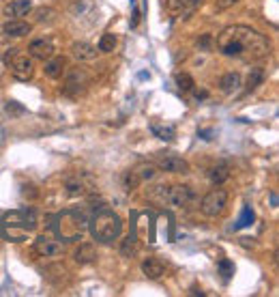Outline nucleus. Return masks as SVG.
<instances>
[{
    "label": "nucleus",
    "instance_id": "obj_9",
    "mask_svg": "<svg viewBox=\"0 0 279 297\" xmlns=\"http://www.w3.org/2000/svg\"><path fill=\"white\" fill-rule=\"evenodd\" d=\"M34 252H37L39 256H46V258H58V256L65 254V244L58 241V239L41 235V237H37V241H34Z\"/></svg>",
    "mask_w": 279,
    "mask_h": 297
},
{
    "label": "nucleus",
    "instance_id": "obj_20",
    "mask_svg": "<svg viewBox=\"0 0 279 297\" xmlns=\"http://www.w3.org/2000/svg\"><path fill=\"white\" fill-rule=\"evenodd\" d=\"M62 74H65V58L58 56V58H48L46 62V76L52 80H58Z\"/></svg>",
    "mask_w": 279,
    "mask_h": 297
},
{
    "label": "nucleus",
    "instance_id": "obj_21",
    "mask_svg": "<svg viewBox=\"0 0 279 297\" xmlns=\"http://www.w3.org/2000/svg\"><path fill=\"white\" fill-rule=\"evenodd\" d=\"M209 177H211V181L215 183V185H223L230 179V168H228V164H215L213 168H211V173H209Z\"/></svg>",
    "mask_w": 279,
    "mask_h": 297
},
{
    "label": "nucleus",
    "instance_id": "obj_17",
    "mask_svg": "<svg viewBox=\"0 0 279 297\" xmlns=\"http://www.w3.org/2000/svg\"><path fill=\"white\" fill-rule=\"evenodd\" d=\"M32 9V3L30 0H13L5 7V15L9 17H22V15H28Z\"/></svg>",
    "mask_w": 279,
    "mask_h": 297
},
{
    "label": "nucleus",
    "instance_id": "obj_13",
    "mask_svg": "<svg viewBox=\"0 0 279 297\" xmlns=\"http://www.w3.org/2000/svg\"><path fill=\"white\" fill-rule=\"evenodd\" d=\"M54 52H56V48H54V43L50 39H34L28 46V54L32 58H39V60L52 58Z\"/></svg>",
    "mask_w": 279,
    "mask_h": 297
},
{
    "label": "nucleus",
    "instance_id": "obj_30",
    "mask_svg": "<svg viewBox=\"0 0 279 297\" xmlns=\"http://www.w3.org/2000/svg\"><path fill=\"white\" fill-rule=\"evenodd\" d=\"M219 274L223 276V280H230V278H232V274H234V265L230 263V260L228 258H223V260H219Z\"/></svg>",
    "mask_w": 279,
    "mask_h": 297
},
{
    "label": "nucleus",
    "instance_id": "obj_11",
    "mask_svg": "<svg viewBox=\"0 0 279 297\" xmlns=\"http://www.w3.org/2000/svg\"><path fill=\"white\" fill-rule=\"evenodd\" d=\"M9 62V69H11V74L17 78V80H30L32 74H34V67H32V60L28 56H24V54H13L11 60H7Z\"/></svg>",
    "mask_w": 279,
    "mask_h": 297
},
{
    "label": "nucleus",
    "instance_id": "obj_19",
    "mask_svg": "<svg viewBox=\"0 0 279 297\" xmlns=\"http://www.w3.org/2000/svg\"><path fill=\"white\" fill-rule=\"evenodd\" d=\"M97 258V250L93 244H79V248L75 250V260L79 265H88Z\"/></svg>",
    "mask_w": 279,
    "mask_h": 297
},
{
    "label": "nucleus",
    "instance_id": "obj_5",
    "mask_svg": "<svg viewBox=\"0 0 279 297\" xmlns=\"http://www.w3.org/2000/svg\"><path fill=\"white\" fill-rule=\"evenodd\" d=\"M88 84H91L88 71L82 69V67H73L67 76V82H65V86H62V93L69 95V97H79V95L86 93Z\"/></svg>",
    "mask_w": 279,
    "mask_h": 297
},
{
    "label": "nucleus",
    "instance_id": "obj_25",
    "mask_svg": "<svg viewBox=\"0 0 279 297\" xmlns=\"http://www.w3.org/2000/svg\"><path fill=\"white\" fill-rule=\"evenodd\" d=\"M174 82H176V86L181 88L183 93H189V91H193L195 88V82H193V78L187 74V71H178V74L174 76Z\"/></svg>",
    "mask_w": 279,
    "mask_h": 297
},
{
    "label": "nucleus",
    "instance_id": "obj_12",
    "mask_svg": "<svg viewBox=\"0 0 279 297\" xmlns=\"http://www.w3.org/2000/svg\"><path fill=\"white\" fill-rule=\"evenodd\" d=\"M204 0H168V11L174 17H189Z\"/></svg>",
    "mask_w": 279,
    "mask_h": 297
},
{
    "label": "nucleus",
    "instance_id": "obj_6",
    "mask_svg": "<svg viewBox=\"0 0 279 297\" xmlns=\"http://www.w3.org/2000/svg\"><path fill=\"white\" fill-rule=\"evenodd\" d=\"M95 177L88 175V173H75L67 177L65 181V192L69 196H86V194H93L95 192Z\"/></svg>",
    "mask_w": 279,
    "mask_h": 297
},
{
    "label": "nucleus",
    "instance_id": "obj_3",
    "mask_svg": "<svg viewBox=\"0 0 279 297\" xmlns=\"http://www.w3.org/2000/svg\"><path fill=\"white\" fill-rule=\"evenodd\" d=\"M91 233L99 244H112V241L118 239L121 233H123L121 215H116L110 209H103V211L95 213V218L91 220Z\"/></svg>",
    "mask_w": 279,
    "mask_h": 297
},
{
    "label": "nucleus",
    "instance_id": "obj_1",
    "mask_svg": "<svg viewBox=\"0 0 279 297\" xmlns=\"http://www.w3.org/2000/svg\"><path fill=\"white\" fill-rule=\"evenodd\" d=\"M217 48L223 56L245 62H258L271 54V41L251 26L234 24L217 35Z\"/></svg>",
    "mask_w": 279,
    "mask_h": 297
},
{
    "label": "nucleus",
    "instance_id": "obj_34",
    "mask_svg": "<svg viewBox=\"0 0 279 297\" xmlns=\"http://www.w3.org/2000/svg\"><path fill=\"white\" fill-rule=\"evenodd\" d=\"M136 170H138V175H140L142 181H146V179L155 177V166H146V164H144V166H138Z\"/></svg>",
    "mask_w": 279,
    "mask_h": 297
},
{
    "label": "nucleus",
    "instance_id": "obj_37",
    "mask_svg": "<svg viewBox=\"0 0 279 297\" xmlns=\"http://www.w3.org/2000/svg\"><path fill=\"white\" fill-rule=\"evenodd\" d=\"M197 134H200V136H202L204 140H211V134H213V131H211V129H200Z\"/></svg>",
    "mask_w": 279,
    "mask_h": 297
},
{
    "label": "nucleus",
    "instance_id": "obj_16",
    "mask_svg": "<svg viewBox=\"0 0 279 297\" xmlns=\"http://www.w3.org/2000/svg\"><path fill=\"white\" fill-rule=\"evenodd\" d=\"M71 52L77 60H95L97 58V48L93 43H86V41H75L71 46Z\"/></svg>",
    "mask_w": 279,
    "mask_h": 297
},
{
    "label": "nucleus",
    "instance_id": "obj_33",
    "mask_svg": "<svg viewBox=\"0 0 279 297\" xmlns=\"http://www.w3.org/2000/svg\"><path fill=\"white\" fill-rule=\"evenodd\" d=\"M211 46H213V37H211V35H202V37L195 41V48L202 50V52H209Z\"/></svg>",
    "mask_w": 279,
    "mask_h": 297
},
{
    "label": "nucleus",
    "instance_id": "obj_38",
    "mask_svg": "<svg viewBox=\"0 0 279 297\" xmlns=\"http://www.w3.org/2000/svg\"><path fill=\"white\" fill-rule=\"evenodd\" d=\"M206 97H209V91H195V99H206Z\"/></svg>",
    "mask_w": 279,
    "mask_h": 297
},
{
    "label": "nucleus",
    "instance_id": "obj_31",
    "mask_svg": "<svg viewBox=\"0 0 279 297\" xmlns=\"http://www.w3.org/2000/svg\"><path fill=\"white\" fill-rule=\"evenodd\" d=\"M121 252H123V256H131V254H136V239H133V237H127V239H125V241H123Z\"/></svg>",
    "mask_w": 279,
    "mask_h": 297
},
{
    "label": "nucleus",
    "instance_id": "obj_4",
    "mask_svg": "<svg viewBox=\"0 0 279 297\" xmlns=\"http://www.w3.org/2000/svg\"><path fill=\"white\" fill-rule=\"evenodd\" d=\"M54 230L56 235L65 241H77L84 237V233L88 228V220L84 218V213L79 211H62L54 218Z\"/></svg>",
    "mask_w": 279,
    "mask_h": 297
},
{
    "label": "nucleus",
    "instance_id": "obj_22",
    "mask_svg": "<svg viewBox=\"0 0 279 297\" xmlns=\"http://www.w3.org/2000/svg\"><path fill=\"white\" fill-rule=\"evenodd\" d=\"M150 129H152V134H155L157 138L166 140V142L174 140V136H176V127H174V125H159V123H152Z\"/></svg>",
    "mask_w": 279,
    "mask_h": 297
},
{
    "label": "nucleus",
    "instance_id": "obj_18",
    "mask_svg": "<svg viewBox=\"0 0 279 297\" xmlns=\"http://www.w3.org/2000/svg\"><path fill=\"white\" fill-rule=\"evenodd\" d=\"M238 86H241V76L236 74V71H228V74H223L221 80H219V88H221V91L226 93V95L234 93Z\"/></svg>",
    "mask_w": 279,
    "mask_h": 297
},
{
    "label": "nucleus",
    "instance_id": "obj_8",
    "mask_svg": "<svg viewBox=\"0 0 279 297\" xmlns=\"http://www.w3.org/2000/svg\"><path fill=\"white\" fill-rule=\"evenodd\" d=\"M195 190L191 185H183V183H178V185H170V190H168V205H172V207H191L195 203Z\"/></svg>",
    "mask_w": 279,
    "mask_h": 297
},
{
    "label": "nucleus",
    "instance_id": "obj_36",
    "mask_svg": "<svg viewBox=\"0 0 279 297\" xmlns=\"http://www.w3.org/2000/svg\"><path fill=\"white\" fill-rule=\"evenodd\" d=\"M238 0H215V7L219 9V11H223V9H230V7H234Z\"/></svg>",
    "mask_w": 279,
    "mask_h": 297
},
{
    "label": "nucleus",
    "instance_id": "obj_28",
    "mask_svg": "<svg viewBox=\"0 0 279 297\" xmlns=\"http://www.w3.org/2000/svg\"><path fill=\"white\" fill-rule=\"evenodd\" d=\"M251 222H254V211H251L249 207H243V213H241L238 222L234 224V230H241V228H245V226H249Z\"/></svg>",
    "mask_w": 279,
    "mask_h": 297
},
{
    "label": "nucleus",
    "instance_id": "obj_23",
    "mask_svg": "<svg viewBox=\"0 0 279 297\" xmlns=\"http://www.w3.org/2000/svg\"><path fill=\"white\" fill-rule=\"evenodd\" d=\"M264 82V69L262 67H251L247 76V91H256V88Z\"/></svg>",
    "mask_w": 279,
    "mask_h": 297
},
{
    "label": "nucleus",
    "instance_id": "obj_24",
    "mask_svg": "<svg viewBox=\"0 0 279 297\" xmlns=\"http://www.w3.org/2000/svg\"><path fill=\"white\" fill-rule=\"evenodd\" d=\"M140 183H142V179H140V175H138L136 168H133V170H125V173H123V187H125L127 192L136 190Z\"/></svg>",
    "mask_w": 279,
    "mask_h": 297
},
{
    "label": "nucleus",
    "instance_id": "obj_7",
    "mask_svg": "<svg viewBox=\"0 0 279 297\" xmlns=\"http://www.w3.org/2000/svg\"><path fill=\"white\" fill-rule=\"evenodd\" d=\"M226 205H228V194H226V190H211L209 194L202 198L200 209H202L204 215H209V218H217V215L223 213Z\"/></svg>",
    "mask_w": 279,
    "mask_h": 297
},
{
    "label": "nucleus",
    "instance_id": "obj_15",
    "mask_svg": "<svg viewBox=\"0 0 279 297\" xmlns=\"http://www.w3.org/2000/svg\"><path fill=\"white\" fill-rule=\"evenodd\" d=\"M142 274L150 278V280H159V278L166 274V265L161 263L159 258H146L142 263Z\"/></svg>",
    "mask_w": 279,
    "mask_h": 297
},
{
    "label": "nucleus",
    "instance_id": "obj_10",
    "mask_svg": "<svg viewBox=\"0 0 279 297\" xmlns=\"http://www.w3.org/2000/svg\"><path fill=\"white\" fill-rule=\"evenodd\" d=\"M155 164L159 170H166V173H187L189 170L187 159H183L181 155H174V153H157Z\"/></svg>",
    "mask_w": 279,
    "mask_h": 297
},
{
    "label": "nucleus",
    "instance_id": "obj_29",
    "mask_svg": "<svg viewBox=\"0 0 279 297\" xmlns=\"http://www.w3.org/2000/svg\"><path fill=\"white\" fill-rule=\"evenodd\" d=\"M5 112L7 114H11V119H17V116H22V114H26V108L20 104V102H7V106H5Z\"/></svg>",
    "mask_w": 279,
    "mask_h": 297
},
{
    "label": "nucleus",
    "instance_id": "obj_35",
    "mask_svg": "<svg viewBox=\"0 0 279 297\" xmlns=\"http://www.w3.org/2000/svg\"><path fill=\"white\" fill-rule=\"evenodd\" d=\"M22 196L24 198H37L39 196V190L34 185H24L22 187Z\"/></svg>",
    "mask_w": 279,
    "mask_h": 297
},
{
    "label": "nucleus",
    "instance_id": "obj_32",
    "mask_svg": "<svg viewBox=\"0 0 279 297\" xmlns=\"http://www.w3.org/2000/svg\"><path fill=\"white\" fill-rule=\"evenodd\" d=\"M37 22H54V9L43 7L37 11Z\"/></svg>",
    "mask_w": 279,
    "mask_h": 297
},
{
    "label": "nucleus",
    "instance_id": "obj_26",
    "mask_svg": "<svg viewBox=\"0 0 279 297\" xmlns=\"http://www.w3.org/2000/svg\"><path fill=\"white\" fill-rule=\"evenodd\" d=\"M168 190H170V185H155V187H150L148 198L157 205H166L168 203Z\"/></svg>",
    "mask_w": 279,
    "mask_h": 297
},
{
    "label": "nucleus",
    "instance_id": "obj_14",
    "mask_svg": "<svg viewBox=\"0 0 279 297\" xmlns=\"http://www.w3.org/2000/svg\"><path fill=\"white\" fill-rule=\"evenodd\" d=\"M3 32L7 37H24L30 32V24L20 20V17H9V22L3 26Z\"/></svg>",
    "mask_w": 279,
    "mask_h": 297
},
{
    "label": "nucleus",
    "instance_id": "obj_27",
    "mask_svg": "<svg viewBox=\"0 0 279 297\" xmlns=\"http://www.w3.org/2000/svg\"><path fill=\"white\" fill-rule=\"evenodd\" d=\"M116 37L112 32H107V35H103L101 39H99V52H103V54H110V52H114L116 50Z\"/></svg>",
    "mask_w": 279,
    "mask_h": 297
},
{
    "label": "nucleus",
    "instance_id": "obj_2",
    "mask_svg": "<svg viewBox=\"0 0 279 297\" xmlns=\"http://www.w3.org/2000/svg\"><path fill=\"white\" fill-rule=\"evenodd\" d=\"M37 215L34 211L22 209V211H11L0 220V230L9 241H24L28 239L30 233L37 228Z\"/></svg>",
    "mask_w": 279,
    "mask_h": 297
}]
</instances>
